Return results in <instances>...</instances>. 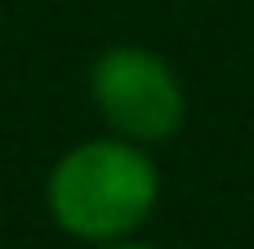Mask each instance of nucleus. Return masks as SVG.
I'll return each mask as SVG.
<instances>
[{"mask_svg":"<svg viewBox=\"0 0 254 249\" xmlns=\"http://www.w3.org/2000/svg\"><path fill=\"white\" fill-rule=\"evenodd\" d=\"M94 249H161V245H152V241H138V236H129V241H112V245H94Z\"/></svg>","mask_w":254,"mask_h":249,"instance_id":"7ed1b4c3","label":"nucleus"},{"mask_svg":"<svg viewBox=\"0 0 254 249\" xmlns=\"http://www.w3.org/2000/svg\"><path fill=\"white\" fill-rule=\"evenodd\" d=\"M89 102L107 134L161 147L188 125V89L174 62L138 40H116L89 62Z\"/></svg>","mask_w":254,"mask_h":249,"instance_id":"f03ea898","label":"nucleus"},{"mask_svg":"<svg viewBox=\"0 0 254 249\" xmlns=\"http://www.w3.org/2000/svg\"><path fill=\"white\" fill-rule=\"evenodd\" d=\"M161 205V165L152 147L116 134L71 143L45 174V209L54 227L80 245L138 236Z\"/></svg>","mask_w":254,"mask_h":249,"instance_id":"f257e3e1","label":"nucleus"}]
</instances>
